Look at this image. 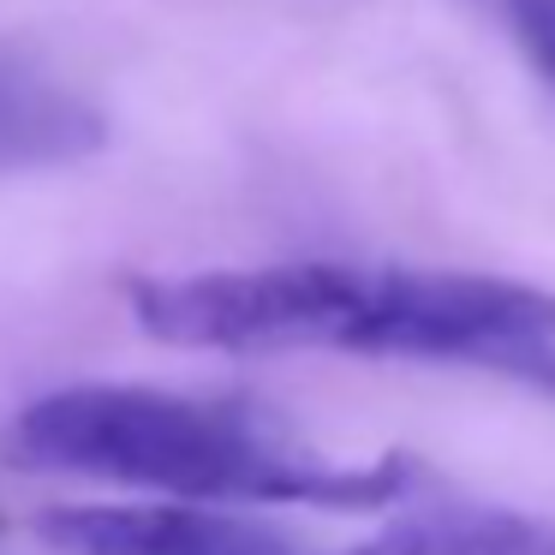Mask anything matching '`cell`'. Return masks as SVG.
<instances>
[{
  "label": "cell",
  "mask_w": 555,
  "mask_h": 555,
  "mask_svg": "<svg viewBox=\"0 0 555 555\" xmlns=\"http://www.w3.org/2000/svg\"><path fill=\"white\" fill-rule=\"evenodd\" d=\"M138 328L192 352H371L472 364L555 400V293L472 269L263 263L138 281Z\"/></svg>",
  "instance_id": "6da1fadb"
},
{
  "label": "cell",
  "mask_w": 555,
  "mask_h": 555,
  "mask_svg": "<svg viewBox=\"0 0 555 555\" xmlns=\"http://www.w3.org/2000/svg\"><path fill=\"white\" fill-rule=\"evenodd\" d=\"M0 454L18 472H73L209 507H406L430 483L412 454L347 466L257 406L144 383L54 388L7 424Z\"/></svg>",
  "instance_id": "7a4b0ae2"
},
{
  "label": "cell",
  "mask_w": 555,
  "mask_h": 555,
  "mask_svg": "<svg viewBox=\"0 0 555 555\" xmlns=\"http://www.w3.org/2000/svg\"><path fill=\"white\" fill-rule=\"evenodd\" d=\"M37 538L61 555H311L281 526L209 502H120L54 507Z\"/></svg>",
  "instance_id": "3957f363"
},
{
  "label": "cell",
  "mask_w": 555,
  "mask_h": 555,
  "mask_svg": "<svg viewBox=\"0 0 555 555\" xmlns=\"http://www.w3.org/2000/svg\"><path fill=\"white\" fill-rule=\"evenodd\" d=\"M108 144V120L37 66L0 61V173L66 168Z\"/></svg>",
  "instance_id": "277c9868"
},
{
  "label": "cell",
  "mask_w": 555,
  "mask_h": 555,
  "mask_svg": "<svg viewBox=\"0 0 555 555\" xmlns=\"http://www.w3.org/2000/svg\"><path fill=\"white\" fill-rule=\"evenodd\" d=\"M340 555H555V519L483 502H418Z\"/></svg>",
  "instance_id": "5b68a950"
},
{
  "label": "cell",
  "mask_w": 555,
  "mask_h": 555,
  "mask_svg": "<svg viewBox=\"0 0 555 555\" xmlns=\"http://www.w3.org/2000/svg\"><path fill=\"white\" fill-rule=\"evenodd\" d=\"M502 25V37L526 54V66L555 90V0H478Z\"/></svg>",
  "instance_id": "8992f818"
}]
</instances>
